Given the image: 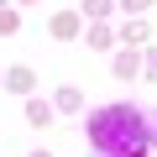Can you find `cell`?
I'll return each mask as SVG.
<instances>
[{
	"label": "cell",
	"instance_id": "obj_1",
	"mask_svg": "<svg viewBox=\"0 0 157 157\" xmlns=\"http://www.w3.org/2000/svg\"><path fill=\"white\" fill-rule=\"evenodd\" d=\"M84 131H89L94 157H147V152L157 147V126H152V115L136 110V105H126V100L100 105V110L89 115Z\"/></svg>",
	"mask_w": 157,
	"mask_h": 157
},
{
	"label": "cell",
	"instance_id": "obj_3",
	"mask_svg": "<svg viewBox=\"0 0 157 157\" xmlns=\"http://www.w3.org/2000/svg\"><path fill=\"white\" fill-rule=\"evenodd\" d=\"M26 121H32V126H47V121H52V110H47L42 100H32V105H26Z\"/></svg>",
	"mask_w": 157,
	"mask_h": 157
},
{
	"label": "cell",
	"instance_id": "obj_4",
	"mask_svg": "<svg viewBox=\"0 0 157 157\" xmlns=\"http://www.w3.org/2000/svg\"><path fill=\"white\" fill-rule=\"evenodd\" d=\"M131 73H136V52H121L115 58V78H131Z\"/></svg>",
	"mask_w": 157,
	"mask_h": 157
},
{
	"label": "cell",
	"instance_id": "obj_5",
	"mask_svg": "<svg viewBox=\"0 0 157 157\" xmlns=\"http://www.w3.org/2000/svg\"><path fill=\"white\" fill-rule=\"evenodd\" d=\"M16 26H21V16H16V11H0V37H11Z\"/></svg>",
	"mask_w": 157,
	"mask_h": 157
},
{
	"label": "cell",
	"instance_id": "obj_6",
	"mask_svg": "<svg viewBox=\"0 0 157 157\" xmlns=\"http://www.w3.org/2000/svg\"><path fill=\"white\" fill-rule=\"evenodd\" d=\"M52 32H58V37H73V32H78V21H73V16H58V21H52Z\"/></svg>",
	"mask_w": 157,
	"mask_h": 157
},
{
	"label": "cell",
	"instance_id": "obj_11",
	"mask_svg": "<svg viewBox=\"0 0 157 157\" xmlns=\"http://www.w3.org/2000/svg\"><path fill=\"white\" fill-rule=\"evenodd\" d=\"M21 6H32V0H21Z\"/></svg>",
	"mask_w": 157,
	"mask_h": 157
},
{
	"label": "cell",
	"instance_id": "obj_10",
	"mask_svg": "<svg viewBox=\"0 0 157 157\" xmlns=\"http://www.w3.org/2000/svg\"><path fill=\"white\" fill-rule=\"evenodd\" d=\"M32 157H47V152H32Z\"/></svg>",
	"mask_w": 157,
	"mask_h": 157
},
{
	"label": "cell",
	"instance_id": "obj_8",
	"mask_svg": "<svg viewBox=\"0 0 157 157\" xmlns=\"http://www.w3.org/2000/svg\"><path fill=\"white\" fill-rule=\"evenodd\" d=\"M84 11H89V16H105V11H110V0H84Z\"/></svg>",
	"mask_w": 157,
	"mask_h": 157
},
{
	"label": "cell",
	"instance_id": "obj_7",
	"mask_svg": "<svg viewBox=\"0 0 157 157\" xmlns=\"http://www.w3.org/2000/svg\"><path fill=\"white\" fill-rule=\"evenodd\" d=\"M58 110H78V89H58Z\"/></svg>",
	"mask_w": 157,
	"mask_h": 157
},
{
	"label": "cell",
	"instance_id": "obj_2",
	"mask_svg": "<svg viewBox=\"0 0 157 157\" xmlns=\"http://www.w3.org/2000/svg\"><path fill=\"white\" fill-rule=\"evenodd\" d=\"M32 84H37L32 68H11V73H6V89H11V94H32Z\"/></svg>",
	"mask_w": 157,
	"mask_h": 157
},
{
	"label": "cell",
	"instance_id": "obj_9",
	"mask_svg": "<svg viewBox=\"0 0 157 157\" xmlns=\"http://www.w3.org/2000/svg\"><path fill=\"white\" fill-rule=\"evenodd\" d=\"M121 6H126V11H147L152 0H121Z\"/></svg>",
	"mask_w": 157,
	"mask_h": 157
}]
</instances>
